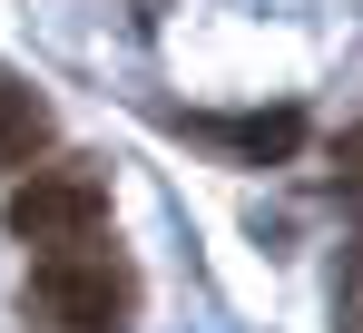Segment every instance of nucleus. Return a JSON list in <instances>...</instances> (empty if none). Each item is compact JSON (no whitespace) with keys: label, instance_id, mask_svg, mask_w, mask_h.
I'll return each mask as SVG.
<instances>
[{"label":"nucleus","instance_id":"f257e3e1","mask_svg":"<svg viewBox=\"0 0 363 333\" xmlns=\"http://www.w3.org/2000/svg\"><path fill=\"white\" fill-rule=\"evenodd\" d=\"M30 304L60 333H128L138 324V265L108 245H50L30 265Z\"/></svg>","mask_w":363,"mask_h":333},{"label":"nucleus","instance_id":"f03ea898","mask_svg":"<svg viewBox=\"0 0 363 333\" xmlns=\"http://www.w3.org/2000/svg\"><path fill=\"white\" fill-rule=\"evenodd\" d=\"M0 225H10L20 245H89V235L108 225V166H89V157H69V166H30V176L10 186Z\"/></svg>","mask_w":363,"mask_h":333},{"label":"nucleus","instance_id":"7ed1b4c3","mask_svg":"<svg viewBox=\"0 0 363 333\" xmlns=\"http://www.w3.org/2000/svg\"><path fill=\"white\" fill-rule=\"evenodd\" d=\"M50 98L40 89H20V79H0V176H30V166L50 157Z\"/></svg>","mask_w":363,"mask_h":333},{"label":"nucleus","instance_id":"20e7f679","mask_svg":"<svg viewBox=\"0 0 363 333\" xmlns=\"http://www.w3.org/2000/svg\"><path fill=\"white\" fill-rule=\"evenodd\" d=\"M226 137H236L245 157H285V147L304 137V118H295V108H275V118H245V128H226Z\"/></svg>","mask_w":363,"mask_h":333}]
</instances>
